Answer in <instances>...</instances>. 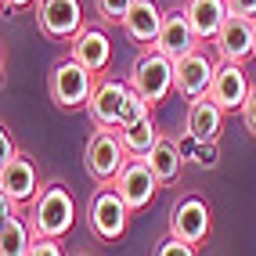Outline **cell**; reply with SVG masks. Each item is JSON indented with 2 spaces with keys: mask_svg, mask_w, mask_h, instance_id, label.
Instances as JSON below:
<instances>
[{
  "mask_svg": "<svg viewBox=\"0 0 256 256\" xmlns=\"http://www.w3.org/2000/svg\"><path fill=\"white\" fill-rule=\"evenodd\" d=\"M220 130H224V108H220L210 94L206 98H195L192 108H188V134H192V141L213 144L220 138Z\"/></svg>",
  "mask_w": 256,
  "mask_h": 256,
  "instance_id": "17",
  "label": "cell"
},
{
  "mask_svg": "<svg viewBox=\"0 0 256 256\" xmlns=\"http://www.w3.org/2000/svg\"><path fill=\"white\" fill-rule=\"evenodd\" d=\"M138 0H94V11L105 26H123V18L130 14V8Z\"/></svg>",
  "mask_w": 256,
  "mask_h": 256,
  "instance_id": "22",
  "label": "cell"
},
{
  "mask_svg": "<svg viewBox=\"0 0 256 256\" xmlns=\"http://www.w3.org/2000/svg\"><path fill=\"white\" fill-rule=\"evenodd\" d=\"M29 4H32V0H4V8H8V11H26Z\"/></svg>",
  "mask_w": 256,
  "mask_h": 256,
  "instance_id": "29",
  "label": "cell"
},
{
  "mask_svg": "<svg viewBox=\"0 0 256 256\" xmlns=\"http://www.w3.org/2000/svg\"><path fill=\"white\" fill-rule=\"evenodd\" d=\"M144 162L152 166V174L159 177V184H174L180 177V166H184V156H180V144L170 141V138H159L156 148L144 156Z\"/></svg>",
  "mask_w": 256,
  "mask_h": 256,
  "instance_id": "20",
  "label": "cell"
},
{
  "mask_svg": "<svg viewBox=\"0 0 256 256\" xmlns=\"http://www.w3.org/2000/svg\"><path fill=\"white\" fill-rule=\"evenodd\" d=\"M0 192L4 198H11L14 206H22V202H32L40 195V174H36V162L29 156H14L11 162L0 166Z\"/></svg>",
  "mask_w": 256,
  "mask_h": 256,
  "instance_id": "10",
  "label": "cell"
},
{
  "mask_svg": "<svg viewBox=\"0 0 256 256\" xmlns=\"http://www.w3.org/2000/svg\"><path fill=\"white\" fill-rule=\"evenodd\" d=\"M94 87H98L94 72L87 69V65H80L72 54L54 62V69H50V76H47V94L65 112H69V108H87Z\"/></svg>",
  "mask_w": 256,
  "mask_h": 256,
  "instance_id": "3",
  "label": "cell"
},
{
  "mask_svg": "<svg viewBox=\"0 0 256 256\" xmlns=\"http://www.w3.org/2000/svg\"><path fill=\"white\" fill-rule=\"evenodd\" d=\"M119 138H123V144H126V152L134 159H144L152 148H156V141L162 138L159 134V126H156V119L152 116H144L141 123H134V126H123L119 130Z\"/></svg>",
  "mask_w": 256,
  "mask_h": 256,
  "instance_id": "21",
  "label": "cell"
},
{
  "mask_svg": "<svg viewBox=\"0 0 256 256\" xmlns=\"http://www.w3.org/2000/svg\"><path fill=\"white\" fill-rule=\"evenodd\" d=\"M29 256H65L62 238H36L32 249H29Z\"/></svg>",
  "mask_w": 256,
  "mask_h": 256,
  "instance_id": "25",
  "label": "cell"
},
{
  "mask_svg": "<svg viewBox=\"0 0 256 256\" xmlns=\"http://www.w3.org/2000/svg\"><path fill=\"white\" fill-rule=\"evenodd\" d=\"M126 159H130V152H126L123 138H119L116 130L98 126L90 134V141L83 144V170H87V177L98 180V184H112Z\"/></svg>",
  "mask_w": 256,
  "mask_h": 256,
  "instance_id": "4",
  "label": "cell"
},
{
  "mask_svg": "<svg viewBox=\"0 0 256 256\" xmlns=\"http://www.w3.org/2000/svg\"><path fill=\"white\" fill-rule=\"evenodd\" d=\"M29 224L36 231V238H65L76 224V202L65 184H47L40 188V195L32 198Z\"/></svg>",
  "mask_w": 256,
  "mask_h": 256,
  "instance_id": "1",
  "label": "cell"
},
{
  "mask_svg": "<svg viewBox=\"0 0 256 256\" xmlns=\"http://www.w3.org/2000/svg\"><path fill=\"white\" fill-rule=\"evenodd\" d=\"M36 22L50 40H72L83 32V4L80 0H36Z\"/></svg>",
  "mask_w": 256,
  "mask_h": 256,
  "instance_id": "6",
  "label": "cell"
},
{
  "mask_svg": "<svg viewBox=\"0 0 256 256\" xmlns=\"http://www.w3.org/2000/svg\"><path fill=\"white\" fill-rule=\"evenodd\" d=\"M32 242H36V231L32 224L18 216L14 202L4 198V234H0V256H29Z\"/></svg>",
  "mask_w": 256,
  "mask_h": 256,
  "instance_id": "19",
  "label": "cell"
},
{
  "mask_svg": "<svg viewBox=\"0 0 256 256\" xmlns=\"http://www.w3.org/2000/svg\"><path fill=\"white\" fill-rule=\"evenodd\" d=\"M210 224H213V216H210V206L202 202L198 195L192 198H180L174 213H170V234L180 238V242H206V234H210Z\"/></svg>",
  "mask_w": 256,
  "mask_h": 256,
  "instance_id": "9",
  "label": "cell"
},
{
  "mask_svg": "<svg viewBox=\"0 0 256 256\" xmlns=\"http://www.w3.org/2000/svg\"><path fill=\"white\" fill-rule=\"evenodd\" d=\"M156 50H162V54L174 58V62H180L184 54L198 50V32L192 29V22H188L184 11H170L162 18V32L156 40Z\"/></svg>",
  "mask_w": 256,
  "mask_h": 256,
  "instance_id": "14",
  "label": "cell"
},
{
  "mask_svg": "<svg viewBox=\"0 0 256 256\" xmlns=\"http://www.w3.org/2000/svg\"><path fill=\"white\" fill-rule=\"evenodd\" d=\"M144 116H152V105L130 87V90H126V101H123V116H119V130H123V126H134V123H141Z\"/></svg>",
  "mask_w": 256,
  "mask_h": 256,
  "instance_id": "23",
  "label": "cell"
},
{
  "mask_svg": "<svg viewBox=\"0 0 256 256\" xmlns=\"http://www.w3.org/2000/svg\"><path fill=\"white\" fill-rule=\"evenodd\" d=\"M130 83H119V80H98V87L87 101V116L94 126H105L116 130L119 126V116H123V101H126Z\"/></svg>",
  "mask_w": 256,
  "mask_h": 256,
  "instance_id": "12",
  "label": "cell"
},
{
  "mask_svg": "<svg viewBox=\"0 0 256 256\" xmlns=\"http://www.w3.org/2000/svg\"><path fill=\"white\" fill-rule=\"evenodd\" d=\"M184 14L192 22V29L198 32V40H216V32L231 18V8L228 0H188Z\"/></svg>",
  "mask_w": 256,
  "mask_h": 256,
  "instance_id": "18",
  "label": "cell"
},
{
  "mask_svg": "<svg viewBox=\"0 0 256 256\" xmlns=\"http://www.w3.org/2000/svg\"><path fill=\"white\" fill-rule=\"evenodd\" d=\"M231 14H246V18H256V0H228Z\"/></svg>",
  "mask_w": 256,
  "mask_h": 256,
  "instance_id": "27",
  "label": "cell"
},
{
  "mask_svg": "<svg viewBox=\"0 0 256 256\" xmlns=\"http://www.w3.org/2000/svg\"><path fill=\"white\" fill-rule=\"evenodd\" d=\"M242 123H246V130L256 138V87H252V94H249V101H246V108H242Z\"/></svg>",
  "mask_w": 256,
  "mask_h": 256,
  "instance_id": "26",
  "label": "cell"
},
{
  "mask_svg": "<svg viewBox=\"0 0 256 256\" xmlns=\"http://www.w3.org/2000/svg\"><path fill=\"white\" fill-rule=\"evenodd\" d=\"M216 54L224 62L246 65L249 58H256V18H246V14H231L224 22V29L216 32Z\"/></svg>",
  "mask_w": 256,
  "mask_h": 256,
  "instance_id": "8",
  "label": "cell"
},
{
  "mask_svg": "<svg viewBox=\"0 0 256 256\" xmlns=\"http://www.w3.org/2000/svg\"><path fill=\"white\" fill-rule=\"evenodd\" d=\"M0 156H4L0 162H11L14 156H18V148H14V141H11V134H8V130L0 134Z\"/></svg>",
  "mask_w": 256,
  "mask_h": 256,
  "instance_id": "28",
  "label": "cell"
},
{
  "mask_svg": "<svg viewBox=\"0 0 256 256\" xmlns=\"http://www.w3.org/2000/svg\"><path fill=\"white\" fill-rule=\"evenodd\" d=\"M249 94H252V87H249L242 65H234V62L216 65V76H213L210 98L216 101L220 108H224V112H242L246 101H249Z\"/></svg>",
  "mask_w": 256,
  "mask_h": 256,
  "instance_id": "11",
  "label": "cell"
},
{
  "mask_svg": "<svg viewBox=\"0 0 256 256\" xmlns=\"http://www.w3.org/2000/svg\"><path fill=\"white\" fill-rule=\"evenodd\" d=\"M156 256H198V252H195V246H192V242H180V238L170 234V238H162V242H159Z\"/></svg>",
  "mask_w": 256,
  "mask_h": 256,
  "instance_id": "24",
  "label": "cell"
},
{
  "mask_svg": "<svg viewBox=\"0 0 256 256\" xmlns=\"http://www.w3.org/2000/svg\"><path fill=\"white\" fill-rule=\"evenodd\" d=\"M162 18H166V14L159 11L156 0H138V4L130 8V14L123 18L126 40L138 44V47H156L159 32H162Z\"/></svg>",
  "mask_w": 256,
  "mask_h": 256,
  "instance_id": "15",
  "label": "cell"
},
{
  "mask_svg": "<svg viewBox=\"0 0 256 256\" xmlns=\"http://www.w3.org/2000/svg\"><path fill=\"white\" fill-rule=\"evenodd\" d=\"M130 213L134 210L123 202V195H119L112 184H101L87 202V224L101 242H119V238L126 234Z\"/></svg>",
  "mask_w": 256,
  "mask_h": 256,
  "instance_id": "5",
  "label": "cell"
},
{
  "mask_svg": "<svg viewBox=\"0 0 256 256\" xmlns=\"http://www.w3.org/2000/svg\"><path fill=\"white\" fill-rule=\"evenodd\" d=\"M130 87L138 90L152 108L162 105L170 98V90H177V62L166 58L156 47H144L138 54V62H134V69H130Z\"/></svg>",
  "mask_w": 256,
  "mask_h": 256,
  "instance_id": "2",
  "label": "cell"
},
{
  "mask_svg": "<svg viewBox=\"0 0 256 256\" xmlns=\"http://www.w3.org/2000/svg\"><path fill=\"white\" fill-rule=\"evenodd\" d=\"M72 58L80 65H87L90 72H105L112 65V40L105 29L98 26H83L80 36H72Z\"/></svg>",
  "mask_w": 256,
  "mask_h": 256,
  "instance_id": "16",
  "label": "cell"
},
{
  "mask_svg": "<svg viewBox=\"0 0 256 256\" xmlns=\"http://www.w3.org/2000/svg\"><path fill=\"white\" fill-rule=\"evenodd\" d=\"M112 188L119 195H123V202L130 210H144L152 198H156V192H159V177L152 174V166L144 162V159H126L123 162V170L116 174V180H112Z\"/></svg>",
  "mask_w": 256,
  "mask_h": 256,
  "instance_id": "7",
  "label": "cell"
},
{
  "mask_svg": "<svg viewBox=\"0 0 256 256\" xmlns=\"http://www.w3.org/2000/svg\"><path fill=\"white\" fill-rule=\"evenodd\" d=\"M213 76H216V65L202 54V50H192L177 62V94L195 101V98H206L213 87Z\"/></svg>",
  "mask_w": 256,
  "mask_h": 256,
  "instance_id": "13",
  "label": "cell"
}]
</instances>
